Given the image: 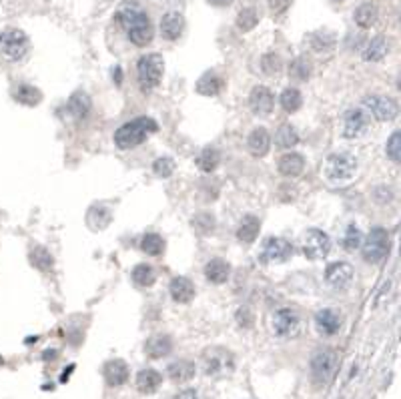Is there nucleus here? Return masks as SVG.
Returning a JSON list of instances; mask_svg holds the SVG:
<instances>
[{
	"label": "nucleus",
	"instance_id": "1",
	"mask_svg": "<svg viewBox=\"0 0 401 399\" xmlns=\"http://www.w3.org/2000/svg\"><path fill=\"white\" fill-rule=\"evenodd\" d=\"M117 21L123 27L125 34L129 36V40L136 47H147L153 40L155 30L151 25V19L138 4L125 2L117 12Z\"/></svg>",
	"mask_w": 401,
	"mask_h": 399
},
{
	"label": "nucleus",
	"instance_id": "2",
	"mask_svg": "<svg viewBox=\"0 0 401 399\" xmlns=\"http://www.w3.org/2000/svg\"><path fill=\"white\" fill-rule=\"evenodd\" d=\"M157 131H159V125H157L155 119L141 117V119H134L131 123L123 125L114 133V145L119 149H134L141 143H145L149 134L157 133Z\"/></svg>",
	"mask_w": 401,
	"mask_h": 399
},
{
	"label": "nucleus",
	"instance_id": "3",
	"mask_svg": "<svg viewBox=\"0 0 401 399\" xmlns=\"http://www.w3.org/2000/svg\"><path fill=\"white\" fill-rule=\"evenodd\" d=\"M162 73H165V60H162V56L157 53L145 54V56H141L138 62H136L138 84H141V88H143L145 93L159 86L160 79H162Z\"/></svg>",
	"mask_w": 401,
	"mask_h": 399
},
{
	"label": "nucleus",
	"instance_id": "4",
	"mask_svg": "<svg viewBox=\"0 0 401 399\" xmlns=\"http://www.w3.org/2000/svg\"><path fill=\"white\" fill-rule=\"evenodd\" d=\"M28 51H30V40H28L27 32L19 28H8L0 34V54L6 60L19 62L27 56Z\"/></svg>",
	"mask_w": 401,
	"mask_h": 399
},
{
	"label": "nucleus",
	"instance_id": "5",
	"mask_svg": "<svg viewBox=\"0 0 401 399\" xmlns=\"http://www.w3.org/2000/svg\"><path fill=\"white\" fill-rule=\"evenodd\" d=\"M203 370L209 377H227L235 372V357L231 351L223 349V347H213L207 349L203 355Z\"/></svg>",
	"mask_w": 401,
	"mask_h": 399
},
{
	"label": "nucleus",
	"instance_id": "6",
	"mask_svg": "<svg viewBox=\"0 0 401 399\" xmlns=\"http://www.w3.org/2000/svg\"><path fill=\"white\" fill-rule=\"evenodd\" d=\"M337 363H339V355L335 349H329V347L319 349L311 357V377L315 385H327L337 372Z\"/></svg>",
	"mask_w": 401,
	"mask_h": 399
},
{
	"label": "nucleus",
	"instance_id": "7",
	"mask_svg": "<svg viewBox=\"0 0 401 399\" xmlns=\"http://www.w3.org/2000/svg\"><path fill=\"white\" fill-rule=\"evenodd\" d=\"M357 171V159L351 153H333L325 160V175L331 181H349Z\"/></svg>",
	"mask_w": 401,
	"mask_h": 399
},
{
	"label": "nucleus",
	"instance_id": "8",
	"mask_svg": "<svg viewBox=\"0 0 401 399\" xmlns=\"http://www.w3.org/2000/svg\"><path fill=\"white\" fill-rule=\"evenodd\" d=\"M291 255H293L291 241L283 239V237H269L261 247L259 261L263 265H277V263H285Z\"/></svg>",
	"mask_w": 401,
	"mask_h": 399
},
{
	"label": "nucleus",
	"instance_id": "9",
	"mask_svg": "<svg viewBox=\"0 0 401 399\" xmlns=\"http://www.w3.org/2000/svg\"><path fill=\"white\" fill-rule=\"evenodd\" d=\"M389 253V233L383 227H375L363 243V259L367 263H379Z\"/></svg>",
	"mask_w": 401,
	"mask_h": 399
},
{
	"label": "nucleus",
	"instance_id": "10",
	"mask_svg": "<svg viewBox=\"0 0 401 399\" xmlns=\"http://www.w3.org/2000/svg\"><path fill=\"white\" fill-rule=\"evenodd\" d=\"M301 327H303V323H301V317H299V313L295 309L283 307V309L275 311V315H273V331H275V335H279L283 339H293V337H297L301 333Z\"/></svg>",
	"mask_w": 401,
	"mask_h": 399
},
{
	"label": "nucleus",
	"instance_id": "11",
	"mask_svg": "<svg viewBox=\"0 0 401 399\" xmlns=\"http://www.w3.org/2000/svg\"><path fill=\"white\" fill-rule=\"evenodd\" d=\"M363 108L374 117L375 121H381V123H389L398 117L400 107L393 99L389 97H383V95H372V97H365L363 99Z\"/></svg>",
	"mask_w": 401,
	"mask_h": 399
},
{
	"label": "nucleus",
	"instance_id": "12",
	"mask_svg": "<svg viewBox=\"0 0 401 399\" xmlns=\"http://www.w3.org/2000/svg\"><path fill=\"white\" fill-rule=\"evenodd\" d=\"M331 251V239L321 229H309L303 239V255L311 261H317L327 257Z\"/></svg>",
	"mask_w": 401,
	"mask_h": 399
},
{
	"label": "nucleus",
	"instance_id": "13",
	"mask_svg": "<svg viewBox=\"0 0 401 399\" xmlns=\"http://www.w3.org/2000/svg\"><path fill=\"white\" fill-rule=\"evenodd\" d=\"M369 129V119L365 114L363 108H351L345 112V119H343V136L345 138H359L367 133Z\"/></svg>",
	"mask_w": 401,
	"mask_h": 399
},
{
	"label": "nucleus",
	"instance_id": "14",
	"mask_svg": "<svg viewBox=\"0 0 401 399\" xmlns=\"http://www.w3.org/2000/svg\"><path fill=\"white\" fill-rule=\"evenodd\" d=\"M325 279L331 287L335 289H343L348 287L353 279V267L345 263V261H335L325 269Z\"/></svg>",
	"mask_w": 401,
	"mask_h": 399
},
{
	"label": "nucleus",
	"instance_id": "15",
	"mask_svg": "<svg viewBox=\"0 0 401 399\" xmlns=\"http://www.w3.org/2000/svg\"><path fill=\"white\" fill-rule=\"evenodd\" d=\"M249 107L255 114L265 117L275 107V97L267 86H255L249 95Z\"/></svg>",
	"mask_w": 401,
	"mask_h": 399
},
{
	"label": "nucleus",
	"instance_id": "16",
	"mask_svg": "<svg viewBox=\"0 0 401 399\" xmlns=\"http://www.w3.org/2000/svg\"><path fill=\"white\" fill-rule=\"evenodd\" d=\"M185 30V19L181 12H167L160 19V34L167 40H177Z\"/></svg>",
	"mask_w": 401,
	"mask_h": 399
},
{
	"label": "nucleus",
	"instance_id": "17",
	"mask_svg": "<svg viewBox=\"0 0 401 399\" xmlns=\"http://www.w3.org/2000/svg\"><path fill=\"white\" fill-rule=\"evenodd\" d=\"M103 373H105V379L110 387H119V385H125L129 379V365L123 359H110V361H107Z\"/></svg>",
	"mask_w": 401,
	"mask_h": 399
},
{
	"label": "nucleus",
	"instance_id": "18",
	"mask_svg": "<svg viewBox=\"0 0 401 399\" xmlns=\"http://www.w3.org/2000/svg\"><path fill=\"white\" fill-rule=\"evenodd\" d=\"M315 325L321 335H335L341 329V317L333 309H321L315 315Z\"/></svg>",
	"mask_w": 401,
	"mask_h": 399
},
{
	"label": "nucleus",
	"instance_id": "19",
	"mask_svg": "<svg viewBox=\"0 0 401 399\" xmlns=\"http://www.w3.org/2000/svg\"><path fill=\"white\" fill-rule=\"evenodd\" d=\"M229 275H231V265L223 259H211L205 265V277L213 285H223L229 279Z\"/></svg>",
	"mask_w": 401,
	"mask_h": 399
},
{
	"label": "nucleus",
	"instance_id": "20",
	"mask_svg": "<svg viewBox=\"0 0 401 399\" xmlns=\"http://www.w3.org/2000/svg\"><path fill=\"white\" fill-rule=\"evenodd\" d=\"M247 145H249L251 155H255V157H265L269 153V149H271V134H269L263 127H259V129H255L253 133L249 134Z\"/></svg>",
	"mask_w": 401,
	"mask_h": 399
},
{
	"label": "nucleus",
	"instance_id": "21",
	"mask_svg": "<svg viewBox=\"0 0 401 399\" xmlns=\"http://www.w3.org/2000/svg\"><path fill=\"white\" fill-rule=\"evenodd\" d=\"M171 351H173V339L169 335H153L145 343V353L151 359H160V357L169 355Z\"/></svg>",
	"mask_w": 401,
	"mask_h": 399
},
{
	"label": "nucleus",
	"instance_id": "22",
	"mask_svg": "<svg viewBox=\"0 0 401 399\" xmlns=\"http://www.w3.org/2000/svg\"><path fill=\"white\" fill-rule=\"evenodd\" d=\"M160 383H162V377H160V373L157 370H149L147 367V370L138 372V375H136V389L141 394H147V396L155 394L160 387Z\"/></svg>",
	"mask_w": 401,
	"mask_h": 399
},
{
	"label": "nucleus",
	"instance_id": "23",
	"mask_svg": "<svg viewBox=\"0 0 401 399\" xmlns=\"http://www.w3.org/2000/svg\"><path fill=\"white\" fill-rule=\"evenodd\" d=\"M277 167L283 177H299L305 169V159L299 153H287L279 159Z\"/></svg>",
	"mask_w": 401,
	"mask_h": 399
},
{
	"label": "nucleus",
	"instance_id": "24",
	"mask_svg": "<svg viewBox=\"0 0 401 399\" xmlns=\"http://www.w3.org/2000/svg\"><path fill=\"white\" fill-rule=\"evenodd\" d=\"M171 297L177 303H189L195 297V285L187 277H175L171 281Z\"/></svg>",
	"mask_w": 401,
	"mask_h": 399
},
{
	"label": "nucleus",
	"instance_id": "25",
	"mask_svg": "<svg viewBox=\"0 0 401 399\" xmlns=\"http://www.w3.org/2000/svg\"><path fill=\"white\" fill-rule=\"evenodd\" d=\"M195 372H197L195 363H193V361H187V359H177V361H173V363L167 367L169 377H171L173 381H177V383H185L189 379H193V377H195Z\"/></svg>",
	"mask_w": 401,
	"mask_h": 399
},
{
	"label": "nucleus",
	"instance_id": "26",
	"mask_svg": "<svg viewBox=\"0 0 401 399\" xmlns=\"http://www.w3.org/2000/svg\"><path fill=\"white\" fill-rule=\"evenodd\" d=\"M90 107H93V101H90V97H88L84 90H77V93L69 99V103H66L69 112H71L77 121L84 119V117L90 112Z\"/></svg>",
	"mask_w": 401,
	"mask_h": 399
},
{
	"label": "nucleus",
	"instance_id": "27",
	"mask_svg": "<svg viewBox=\"0 0 401 399\" xmlns=\"http://www.w3.org/2000/svg\"><path fill=\"white\" fill-rule=\"evenodd\" d=\"M389 53V43L385 36H375L367 43V47L363 49V58L367 62H379L385 58V54Z\"/></svg>",
	"mask_w": 401,
	"mask_h": 399
},
{
	"label": "nucleus",
	"instance_id": "28",
	"mask_svg": "<svg viewBox=\"0 0 401 399\" xmlns=\"http://www.w3.org/2000/svg\"><path fill=\"white\" fill-rule=\"evenodd\" d=\"M259 231H261V221H259L255 215H247V217L241 221L239 229H237V237H239V241H243V243H253V241L257 239Z\"/></svg>",
	"mask_w": 401,
	"mask_h": 399
},
{
	"label": "nucleus",
	"instance_id": "29",
	"mask_svg": "<svg viewBox=\"0 0 401 399\" xmlns=\"http://www.w3.org/2000/svg\"><path fill=\"white\" fill-rule=\"evenodd\" d=\"M377 16H379V10H377V6L372 4V2H365V4H361L357 10H355V14H353V19H355V25L361 28H372L377 23Z\"/></svg>",
	"mask_w": 401,
	"mask_h": 399
},
{
	"label": "nucleus",
	"instance_id": "30",
	"mask_svg": "<svg viewBox=\"0 0 401 399\" xmlns=\"http://www.w3.org/2000/svg\"><path fill=\"white\" fill-rule=\"evenodd\" d=\"M14 99L25 107H36L42 101V93L32 84H21L14 90Z\"/></svg>",
	"mask_w": 401,
	"mask_h": 399
},
{
	"label": "nucleus",
	"instance_id": "31",
	"mask_svg": "<svg viewBox=\"0 0 401 399\" xmlns=\"http://www.w3.org/2000/svg\"><path fill=\"white\" fill-rule=\"evenodd\" d=\"M221 88H223V80L219 79L217 73H205V75L199 79V82H197V93H199V95H205V97H215V95H219Z\"/></svg>",
	"mask_w": 401,
	"mask_h": 399
},
{
	"label": "nucleus",
	"instance_id": "32",
	"mask_svg": "<svg viewBox=\"0 0 401 399\" xmlns=\"http://www.w3.org/2000/svg\"><path fill=\"white\" fill-rule=\"evenodd\" d=\"M221 162V153L213 149V147H207L201 151V155L197 157V167L203 171V173H213L215 169L219 167Z\"/></svg>",
	"mask_w": 401,
	"mask_h": 399
},
{
	"label": "nucleus",
	"instance_id": "33",
	"mask_svg": "<svg viewBox=\"0 0 401 399\" xmlns=\"http://www.w3.org/2000/svg\"><path fill=\"white\" fill-rule=\"evenodd\" d=\"M30 263L40 271H51L54 265L53 255L45 247H32L30 249Z\"/></svg>",
	"mask_w": 401,
	"mask_h": 399
},
{
	"label": "nucleus",
	"instance_id": "34",
	"mask_svg": "<svg viewBox=\"0 0 401 399\" xmlns=\"http://www.w3.org/2000/svg\"><path fill=\"white\" fill-rule=\"evenodd\" d=\"M311 40V49L317 51V53H327L335 47V34L333 32H327V30H319V32H313L309 36Z\"/></svg>",
	"mask_w": 401,
	"mask_h": 399
},
{
	"label": "nucleus",
	"instance_id": "35",
	"mask_svg": "<svg viewBox=\"0 0 401 399\" xmlns=\"http://www.w3.org/2000/svg\"><path fill=\"white\" fill-rule=\"evenodd\" d=\"M157 275H155V269L147 263H141L133 269V281L138 287H151L155 283Z\"/></svg>",
	"mask_w": 401,
	"mask_h": 399
},
{
	"label": "nucleus",
	"instance_id": "36",
	"mask_svg": "<svg viewBox=\"0 0 401 399\" xmlns=\"http://www.w3.org/2000/svg\"><path fill=\"white\" fill-rule=\"evenodd\" d=\"M141 249L151 257H159L160 253L165 251V241L157 233H147L141 241Z\"/></svg>",
	"mask_w": 401,
	"mask_h": 399
},
{
	"label": "nucleus",
	"instance_id": "37",
	"mask_svg": "<svg viewBox=\"0 0 401 399\" xmlns=\"http://www.w3.org/2000/svg\"><path fill=\"white\" fill-rule=\"evenodd\" d=\"M281 107L285 108L287 112H297L301 105H303V97H301V93L293 88V86H289V88H285L283 93H281Z\"/></svg>",
	"mask_w": 401,
	"mask_h": 399
},
{
	"label": "nucleus",
	"instance_id": "38",
	"mask_svg": "<svg viewBox=\"0 0 401 399\" xmlns=\"http://www.w3.org/2000/svg\"><path fill=\"white\" fill-rule=\"evenodd\" d=\"M275 143L281 147V149H293L295 145L299 143V134L295 131L291 125H283L277 134H275Z\"/></svg>",
	"mask_w": 401,
	"mask_h": 399
},
{
	"label": "nucleus",
	"instance_id": "39",
	"mask_svg": "<svg viewBox=\"0 0 401 399\" xmlns=\"http://www.w3.org/2000/svg\"><path fill=\"white\" fill-rule=\"evenodd\" d=\"M108 223H110V211H108L107 207H103V205H99V207H93L90 211H88V225L93 227V229H105Z\"/></svg>",
	"mask_w": 401,
	"mask_h": 399
},
{
	"label": "nucleus",
	"instance_id": "40",
	"mask_svg": "<svg viewBox=\"0 0 401 399\" xmlns=\"http://www.w3.org/2000/svg\"><path fill=\"white\" fill-rule=\"evenodd\" d=\"M257 23H259V14H257V10L253 6L243 8L239 12V16H237V27L243 32H249L251 28L257 27Z\"/></svg>",
	"mask_w": 401,
	"mask_h": 399
},
{
	"label": "nucleus",
	"instance_id": "41",
	"mask_svg": "<svg viewBox=\"0 0 401 399\" xmlns=\"http://www.w3.org/2000/svg\"><path fill=\"white\" fill-rule=\"evenodd\" d=\"M341 243H343V247H345L348 251H355V249H359V247H361V243H363V233H361V229H359V227H355V225H349Z\"/></svg>",
	"mask_w": 401,
	"mask_h": 399
},
{
	"label": "nucleus",
	"instance_id": "42",
	"mask_svg": "<svg viewBox=\"0 0 401 399\" xmlns=\"http://www.w3.org/2000/svg\"><path fill=\"white\" fill-rule=\"evenodd\" d=\"M289 73H291L293 79L307 80L309 79V75H311V64H309L303 56H299V58H295L293 62H291Z\"/></svg>",
	"mask_w": 401,
	"mask_h": 399
},
{
	"label": "nucleus",
	"instance_id": "43",
	"mask_svg": "<svg viewBox=\"0 0 401 399\" xmlns=\"http://www.w3.org/2000/svg\"><path fill=\"white\" fill-rule=\"evenodd\" d=\"M193 227H195L201 235H209V233L215 229L213 215H209V213L197 215V217L193 219Z\"/></svg>",
	"mask_w": 401,
	"mask_h": 399
},
{
	"label": "nucleus",
	"instance_id": "44",
	"mask_svg": "<svg viewBox=\"0 0 401 399\" xmlns=\"http://www.w3.org/2000/svg\"><path fill=\"white\" fill-rule=\"evenodd\" d=\"M153 171H155V175L160 177V179H167L175 171V160L171 159V157H160V159L153 162Z\"/></svg>",
	"mask_w": 401,
	"mask_h": 399
},
{
	"label": "nucleus",
	"instance_id": "45",
	"mask_svg": "<svg viewBox=\"0 0 401 399\" xmlns=\"http://www.w3.org/2000/svg\"><path fill=\"white\" fill-rule=\"evenodd\" d=\"M385 153L387 157L393 160V162H400L401 159V138H400V131L391 134L387 138V145H385Z\"/></svg>",
	"mask_w": 401,
	"mask_h": 399
},
{
	"label": "nucleus",
	"instance_id": "46",
	"mask_svg": "<svg viewBox=\"0 0 401 399\" xmlns=\"http://www.w3.org/2000/svg\"><path fill=\"white\" fill-rule=\"evenodd\" d=\"M261 69H263L265 75H279L281 73V58H279V54H265L263 60H261Z\"/></svg>",
	"mask_w": 401,
	"mask_h": 399
},
{
	"label": "nucleus",
	"instance_id": "47",
	"mask_svg": "<svg viewBox=\"0 0 401 399\" xmlns=\"http://www.w3.org/2000/svg\"><path fill=\"white\" fill-rule=\"evenodd\" d=\"M237 323H239L241 327H251L253 325V313H251V309H247V307H241L239 311H237Z\"/></svg>",
	"mask_w": 401,
	"mask_h": 399
},
{
	"label": "nucleus",
	"instance_id": "48",
	"mask_svg": "<svg viewBox=\"0 0 401 399\" xmlns=\"http://www.w3.org/2000/svg\"><path fill=\"white\" fill-rule=\"evenodd\" d=\"M289 2H291V0H269V6H271L273 12L279 14V12H285V10H287Z\"/></svg>",
	"mask_w": 401,
	"mask_h": 399
},
{
	"label": "nucleus",
	"instance_id": "49",
	"mask_svg": "<svg viewBox=\"0 0 401 399\" xmlns=\"http://www.w3.org/2000/svg\"><path fill=\"white\" fill-rule=\"evenodd\" d=\"M173 399H201V398H199V394H197V391H193V389H187V391H181L179 396H175Z\"/></svg>",
	"mask_w": 401,
	"mask_h": 399
},
{
	"label": "nucleus",
	"instance_id": "50",
	"mask_svg": "<svg viewBox=\"0 0 401 399\" xmlns=\"http://www.w3.org/2000/svg\"><path fill=\"white\" fill-rule=\"evenodd\" d=\"M213 6H227V4H231V0H209Z\"/></svg>",
	"mask_w": 401,
	"mask_h": 399
},
{
	"label": "nucleus",
	"instance_id": "51",
	"mask_svg": "<svg viewBox=\"0 0 401 399\" xmlns=\"http://www.w3.org/2000/svg\"><path fill=\"white\" fill-rule=\"evenodd\" d=\"M114 75H117V82H121V69H114Z\"/></svg>",
	"mask_w": 401,
	"mask_h": 399
}]
</instances>
